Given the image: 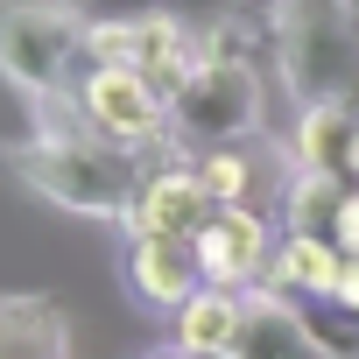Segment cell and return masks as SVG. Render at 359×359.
<instances>
[{
  "instance_id": "obj_1",
  "label": "cell",
  "mask_w": 359,
  "mask_h": 359,
  "mask_svg": "<svg viewBox=\"0 0 359 359\" xmlns=\"http://www.w3.org/2000/svg\"><path fill=\"white\" fill-rule=\"evenodd\" d=\"M8 162H15V176H22L36 198H50V205H64V212H78V219H113V226L134 212L141 176H148V155H141V148L99 141L85 120L29 127V141H22Z\"/></svg>"
},
{
  "instance_id": "obj_2",
  "label": "cell",
  "mask_w": 359,
  "mask_h": 359,
  "mask_svg": "<svg viewBox=\"0 0 359 359\" xmlns=\"http://www.w3.org/2000/svg\"><path fill=\"white\" fill-rule=\"evenodd\" d=\"M92 15L78 0H0V78L29 106L78 92L92 64Z\"/></svg>"
},
{
  "instance_id": "obj_3",
  "label": "cell",
  "mask_w": 359,
  "mask_h": 359,
  "mask_svg": "<svg viewBox=\"0 0 359 359\" xmlns=\"http://www.w3.org/2000/svg\"><path fill=\"white\" fill-rule=\"evenodd\" d=\"M275 64L296 106L310 99H352L359 85V15L352 0H275Z\"/></svg>"
},
{
  "instance_id": "obj_4",
  "label": "cell",
  "mask_w": 359,
  "mask_h": 359,
  "mask_svg": "<svg viewBox=\"0 0 359 359\" xmlns=\"http://www.w3.org/2000/svg\"><path fill=\"white\" fill-rule=\"evenodd\" d=\"M71 99H78V120L99 141H120V148H141V155L169 148V92L148 71H134V64H85Z\"/></svg>"
},
{
  "instance_id": "obj_5",
  "label": "cell",
  "mask_w": 359,
  "mask_h": 359,
  "mask_svg": "<svg viewBox=\"0 0 359 359\" xmlns=\"http://www.w3.org/2000/svg\"><path fill=\"white\" fill-rule=\"evenodd\" d=\"M92 64H134L148 71L169 99L198 71V22L169 15V8H148V15H113V22H92Z\"/></svg>"
},
{
  "instance_id": "obj_6",
  "label": "cell",
  "mask_w": 359,
  "mask_h": 359,
  "mask_svg": "<svg viewBox=\"0 0 359 359\" xmlns=\"http://www.w3.org/2000/svg\"><path fill=\"white\" fill-rule=\"evenodd\" d=\"M212 212H219V205H212V191L198 184V155L162 148V155L148 162L141 198H134V212H127L120 226H127V233H176V240H198Z\"/></svg>"
},
{
  "instance_id": "obj_7",
  "label": "cell",
  "mask_w": 359,
  "mask_h": 359,
  "mask_svg": "<svg viewBox=\"0 0 359 359\" xmlns=\"http://www.w3.org/2000/svg\"><path fill=\"white\" fill-rule=\"evenodd\" d=\"M120 275L127 289L148 303V310H184L198 289H205V268H198V240H176V233H127V254H120Z\"/></svg>"
},
{
  "instance_id": "obj_8",
  "label": "cell",
  "mask_w": 359,
  "mask_h": 359,
  "mask_svg": "<svg viewBox=\"0 0 359 359\" xmlns=\"http://www.w3.org/2000/svg\"><path fill=\"white\" fill-rule=\"evenodd\" d=\"M268 261H275V240H268V219L254 205H219L198 233V268L205 282L219 289H254L268 282Z\"/></svg>"
},
{
  "instance_id": "obj_9",
  "label": "cell",
  "mask_w": 359,
  "mask_h": 359,
  "mask_svg": "<svg viewBox=\"0 0 359 359\" xmlns=\"http://www.w3.org/2000/svg\"><path fill=\"white\" fill-rule=\"evenodd\" d=\"M240 296H247V317H240V338H233L226 359H331L289 289L254 282V289H240Z\"/></svg>"
},
{
  "instance_id": "obj_10",
  "label": "cell",
  "mask_w": 359,
  "mask_h": 359,
  "mask_svg": "<svg viewBox=\"0 0 359 359\" xmlns=\"http://www.w3.org/2000/svg\"><path fill=\"white\" fill-rule=\"evenodd\" d=\"M352 127H359V106H352V99H310V106H296L289 169H324V176H338Z\"/></svg>"
},
{
  "instance_id": "obj_11",
  "label": "cell",
  "mask_w": 359,
  "mask_h": 359,
  "mask_svg": "<svg viewBox=\"0 0 359 359\" xmlns=\"http://www.w3.org/2000/svg\"><path fill=\"white\" fill-rule=\"evenodd\" d=\"M338 268H345V254H338L331 233H282L275 240V261H268V282L289 289L296 303H317V296L338 289Z\"/></svg>"
},
{
  "instance_id": "obj_12",
  "label": "cell",
  "mask_w": 359,
  "mask_h": 359,
  "mask_svg": "<svg viewBox=\"0 0 359 359\" xmlns=\"http://www.w3.org/2000/svg\"><path fill=\"white\" fill-rule=\"evenodd\" d=\"M240 317H247V296H240V289L205 282L184 310H176V352L226 359V352H233V338H240Z\"/></svg>"
},
{
  "instance_id": "obj_13",
  "label": "cell",
  "mask_w": 359,
  "mask_h": 359,
  "mask_svg": "<svg viewBox=\"0 0 359 359\" xmlns=\"http://www.w3.org/2000/svg\"><path fill=\"white\" fill-rule=\"evenodd\" d=\"M71 331L50 296H0V359H64Z\"/></svg>"
},
{
  "instance_id": "obj_14",
  "label": "cell",
  "mask_w": 359,
  "mask_h": 359,
  "mask_svg": "<svg viewBox=\"0 0 359 359\" xmlns=\"http://www.w3.org/2000/svg\"><path fill=\"white\" fill-rule=\"evenodd\" d=\"M345 198V176H324V169H289V184H282V219L289 233H324L331 212Z\"/></svg>"
},
{
  "instance_id": "obj_15",
  "label": "cell",
  "mask_w": 359,
  "mask_h": 359,
  "mask_svg": "<svg viewBox=\"0 0 359 359\" xmlns=\"http://www.w3.org/2000/svg\"><path fill=\"white\" fill-rule=\"evenodd\" d=\"M198 184L212 191V205H247L254 162H247L240 148H205V155H198Z\"/></svg>"
},
{
  "instance_id": "obj_16",
  "label": "cell",
  "mask_w": 359,
  "mask_h": 359,
  "mask_svg": "<svg viewBox=\"0 0 359 359\" xmlns=\"http://www.w3.org/2000/svg\"><path fill=\"white\" fill-rule=\"evenodd\" d=\"M324 233L338 240V254H359V184H345V198H338V212H331Z\"/></svg>"
},
{
  "instance_id": "obj_17",
  "label": "cell",
  "mask_w": 359,
  "mask_h": 359,
  "mask_svg": "<svg viewBox=\"0 0 359 359\" xmlns=\"http://www.w3.org/2000/svg\"><path fill=\"white\" fill-rule=\"evenodd\" d=\"M331 303H345V310L359 317V254H345V268H338V289H331Z\"/></svg>"
},
{
  "instance_id": "obj_18",
  "label": "cell",
  "mask_w": 359,
  "mask_h": 359,
  "mask_svg": "<svg viewBox=\"0 0 359 359\" xmlns=\"http://www.w3.org/2000/svg\"><path fill=\"white\" fill-rule=\"evenodd\" d=\"M338 176H345V184H359V127H352V141H345V162H338Z\"/></svg>"
},
{
  "instance_id": "obj_19",
  "label": "cell",
  "mask_w": 359,
  "mask_h": 359,
  "mask_svg": "<svg viewBox=\"0 0 359 359\" xmlns=\"http://www.w3.org/2000/svg\"><path fill=\"white\" fill-rule=\"evenodd\" d=\"M162 359H198V352H162Z\"/></svg>"
},
{
  "instance_id": "obj_20",
  "label": "cell",
  "mask_w": 359,
  "mask_h": 359,
  "mask_svg": "<svg viewBox=\"0 0 359 359\" xmlns=\"http://www.w3.org/2000/svg\"><path fill=\"white\" fill-rule=\"evenodd\" d=\"M352 106H359V85H352Z\"/></svg>"
},
{
  "instance_id": "obj_21",
  "label": "cell",
  "mask_w": 359,
  "mask_h": 359,
  "mask_svg": "<svg viewBox=\"0 0 359 359\" xmlns=\"http://www.w3.org/2000/svg\"><path fill=\"white\" fill-rule=\"evenodd\" d=\"M352 15H359V0H352Z\"/></svg>"
}]
</instances>
